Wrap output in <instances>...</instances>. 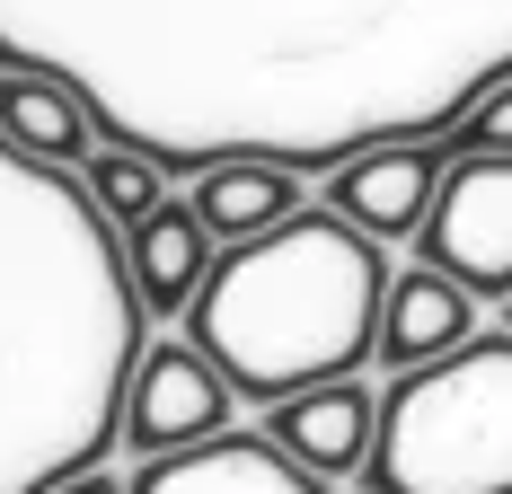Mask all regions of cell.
Wrapping results in <instances>:
<instances>
[{
    "mask_svg": "<svg viewBox=\"0 0 512 494\" xmlns=\"http://www.w3.org/2000/svg\"><path fill=\"white\" fill-rule=\"evenodd\" d=\"M0 62L71 80L98 142L177 177L221 159L327 177L451 142L512 80V0H0Z\"/></svg>",
    "mask_w": 512,
    "mask_h": 494,
    "instance_id": "cell-1",
    "label": "cell"
},
{
    "mask_svg": "<svg viewBox=\"0 0 512 494\" xmlns=\"http://www.w3.org/2000/svg\"><path fill=\"white\" fill-rule=\"evenodd\" d=\"M151 345L124 230L80 168L0 133V494H53L124 442V389Z\"/></svg>",
    "mask_w": 512,
    "mask_h": 494,
    "instance_id": "cell-2",
    "label": "cell"
},
{
    "mask_svg": "<svg viewBox=\"0 0 512 494\" xmlns=\"http://www.w3.org/2000/svg\"><path fill=\"white\" fill-rule=\"evenodd\" d=\"M380 300H389V247L362 239L345 212L301 203L265 239L221 247L204 300L186 309V336L221 362V380L256 406L301 389L354 380L380 353Z\"/></svg>",
    "mask_w": 512,
    "mask_h": 494,
    "instance_id": "cell-3",
    "label": "cell"
},
{
    "mask_svg": "<svg viewBox=\"0 0 512 494\" xmlns=\"http://www.w3.org/2000/svg\"><path fill=\"white\" fill-rule=\"evenodd\" d=\"M371 494H512V336L398 371L380 389Z\"/></svg>",
    "mask_w": 512,
    "mask_h": 494,
    "instance_id": "cell-4",
    "label": "cell"
},
{
    "mask_svg": "<svg viewBox=\"0 0 512 494\" xmlns=\"http://www.w3.org/2000/svg\"><path fill=\"white\" fill-rule=\"evenodd\" d=\"M415 256L477 300H512V150H451Z\"/></svg>",
    "mask_w": 512,
    "mask_h": 494,
    "instance_id": "cell-5",
    "label": "cell"
},
{
    "mask_svg": "<svg viewBox=\"0 0 512 494\" xmlns=\"http://www.w3.org/2000/svg\"><path fill=\"white\" fill-rule=\"evenodd\" d=\"M230 406H239V389L221 380V362L195 336L186 345L151 336L142 362H133V389H124V450H142V459L195 450L212 433H230Z\"/></svg>",
    "mask_w": 512,
    "mask_h": 494,
    "instance_id": "cell-6",
    "label": "cell"
},
{
    "mask_svg": "<svg viewBox=\"0 0 512 494\" xmlns=\"http://www.w3.org/2000/svg\"><path fill=\"white\" fill-rule=\"evenodd\" d=\"M442 168H451V150L442 142H389V150H362L345 168H327V212H345L362 239H415L424 230V212L442 195Z\"/></svg>",
    "mask_w": 512,
    "mask_h": 494,
    "instance_id": "cell-7",
    "label": "cell"
},
{
    "mask_svg": "<svg viewBox=\"0 0 512 494\" xmlns=\"http://www.w3.org/2000/svg\"><path fill=\"white\" fill-rule=\"evenodd\" d=\"M133 494H327V477L301 468L274 433H212L195 450L142 459Z\"/></svg>",
    "mask_w": 512,
    "mask_h": 494,
    "instance_id": "cell-8",
    "label": "cell"
},
{
    "mask_svg": "<svg viewBox=\"0 0 512 494\" xmlns=\"http://www.w3.org/2000/svg\"><path fill=\"white\" fill-rule=\"evenodd\" d=\"M124 265H133V292H142L151 318H186V309L204 300L212 265H221V239L204 230V212H195V203L168 195L151 221H133V230H124Z\"/></svg>",
    "mask_w": 512,
    "mask_h": 494,
    "instance_id": "cell-9",
    "label": "cell"
},
{
    "mask_svg": "<svg viewBox=\"0 0 512 494\" xmlns=\"http://www.w3.org/2000/svg\"><path fill=\"white\" fill-rule=\"evenodd\" d=\"M468 336H477V292H468V283L433 274V265L389 274V300H380V353H371V362H389V380L442 362V353H460Z\"/></svg>",
    "mask_w": 512,
    "mask_h": 494,
    "instance_id": "cell-10",
    "label": "cell"
},
{
    "mask_svg": "<svg viewBox=\"0 0 512 494\" xmlns=\"http://www.w3.org/2000/svg\"><path fill=\"white\" fill-rule=\"evenodd\" d=\"M265 433L292 450L301 468H318V477H362L371 468V442H380V389H362V380L301 389V397L274 406Z\"/></svg>",
    "mask_w": 512,
    "mask_h": 494,
    "instance_id": "cell-11",
    "label": "cell"
},
{
    "mask_svg": "<svg viewBox=\"0 0 512 494\" xmlns=\"http://www.w3.org/2000/svg\"><path fill=\"white\" fill-rule=\"evenodd\" d=\"M0 133L27 150V159H45V168H89L98 115L80 106L71 80H53V71H9V62H0Z\"/></svg>",
    "mask_w": 512,
    "mask_h": 494,
    "instance_id": "cell-12",
    "label": "cell"
},
{
    "mask_svg": "<svg viewBox=\"0 0 512 494\" xmlns=\"http://www.w3.org/2000/svg\"><path fill=\"white\" fill-rule=\"evenodd\" d=\"M186 203L204 212V230L221 247H248L274 221L301 212V168H283V159H221V168H195V195Z\"/></svg>",
    "mask_w": 512,
    "mask_h": 494,
    "instance_id": "cell-13",
    "label": "cell"
},
{
    "mask_svg": "<svg viewBox=\"0 0 512 494\" xmlns=\"http://www.w3.org/2000/svg\"><path fill=\"white\" fill-rule=\"evenodd\" d=\"M168 177H177V168H159L151 150H124V142H98V150H89V168H80L89 203H98V212L115 221V230L151 221L159 203H168Z\"/></svg>",
    "mask_w": 512,
    "mask_h": 494,
    "instance_id": "cell-14",
    "label": "cell"
},
{
    "mask_svg": "<svg viewBox=\"0 0 512 494\" xmlns=\"http://www.w3.org/2000/svg\"><path fill=\"white\" fill-rule=\"evenodd\" d=\"M442 150H512V80H504V89H486V98L468 106L460 133H451Z\"/></svg>",
    "mask_w": 512,
    "mask_h": 494,
    "instance_id": "cell-15",
    "label": "cell"
},
{
    "mask_svg": "<svg viewBox=\"0 0 512 494\" xmlns=\"http://www.w3.org/2000/svg\"><path fill=\"white\" fill-rule=\"evenodd\" d=\"M53 494H133V486H115L106 468H89V477H71V486H53Z\"/></svg>",
    "mask_w": 512,
    "mask_h": 494,
    "instance_id": "cell-16",
    "label": "cell"
},
{
    "mask_svg": "<svg viewBox=\"0 0 512 494\" xmlns=\"http://www.w3.org/2000/svg\"><path fill=\"white\" fill-rule=\"evenodd\" d=\"M504 336H512V300H504Z\"/></svg>",
    "mask_w": 512,
    "mask_h": 494,
    "instance_id": "cell-17",
    "label": "cell"
}]
</instances>
